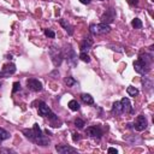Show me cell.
<instances>
[{"label":"cell","instance_id":"6","mask_svg":"<svg viewBox=\"0 0 154 154\" xmlns=\"http://www.w3.org/2000/svg\"><path fill=\"white\" fill-rule=\"evenodd\" d=\"M63 55H64V58L66 59V61H67V64H69L70 66H72V67L76 66V63H77V54H76V52L71 48V46L65 47V52H64Z\"/></svg>","mask_w":154,"mask_h":154},{"label":"cell","instance_id":"12","mask_svg":"<svg viewBox=\"0 0 154 154\" xmlns=\"http://www.w3.org/2000/svg\"><path fill=\"white\" fill-rule=\"evenodd\" d=\"M55 149H57V152L58 153H60V154H69V153H76L77 150L73 148V147H70V146H67V144H57L55 146Z\"/></svg>","mask_w":154,"mask_h":154},{"label":"cell","instance_id":"16","mask_svg":"<svg viewBox=\"0 0 154 154\" xmlns=\"http://www.w3.org/2000/svg\"><path fill=\"white\" fill-rule=\"evenodd\" d=\"M81 99H82V101H83L84 103H87V105H93V103H94V99H93V96H91L90 94L83 93V94L81 95Z\"/></svg>","mask_w":154,"mask_h":154},{"label":"cell","instance_id":"7","mask_svg":"<svg viewBox=\"0 0 154 154\" xmlns=\"http://www.w3.org/2000/svg\"><path fill=\"white\" fill-rule=\"evenodd\" d=\"M26 87H28V89H30L32 91H41L43 88L41 81H38L36 78H29L26 81Z\"/></svg>","mask_w":154,"mask_h":154},{"label":"cell","instance_id":"14","mask_svg":"<svg viewBox=\"0 0 154 154\" xmlns=\"http://www.w3.org/2000/svg\"><path fill=\"white\" fill-rule=\"evenodd\" d=\"M91 45H93V38H91V37H87V38H84V40L81 42V45H79V49H81V52H87L88 49H90Z\"/></svg>","mask_w":154,"mask_h":154},{"label":"cell","instance_id":"22","mask_svg":"<svg viewBox=\"0 0 154 154\" xmlns=\"http://www.w3.org/2000/svg\"><path fill=\"white\" fill-rule=\"evenodd\" d=\"M126 91H128V94H129L130 96H136V95L138 94V90H137L135 87H128Z\"/></svg>","mask_w":154,"mask_h":154},{"label":"cell","instance_id":"34","mask_svg":"<svg viewBox=\"0 0 154 154\" xmlns=\"http://www.w3.org/2000/svg\"><path fill=\"white\" fill-rule=\"evenodd\" d=\"M101 1H102V0H101Z\"/></svg>","mask_w":154,"mask_h":154},{"label":"cell","instance_id":"32","mask_svg":"<svg viewBox=\"0 0 154 154\" xmlns=\"http://www.w3.org/2000/svg\"><path fill=\"white\" fill-rule=\"evenodd\" d=\"M0 87H1V83H0Z\"/></svg>","mask_w":154,"mask_h":154},{"label":"cell","instance_id":"3","mask_svg":"<svg viewBox=\"0 0 154 154\" xmlns=\"http://www.w3.org/2000/svg\"><path fill=\"white\" fill-rule=\"evenodd\" d=\"M49 57H51L52 63H53L54 66H59L61 64V61H63V58H64L63 52L57 46H52L49 48Z\"/></svg>","mask_w":154,"mask_h":154},{"label":"cell","instance_id":"11","mask_svg":"<svg viewBox=\"0 0 154 154\" xmlns=\"http://www.w3.org/2000/svg\"><path fill=\"white\" fill-rule=\"evenodd\" d=\"M14 72H16V65L6 64V65H4L2 70L0 71V77H8L10 75H13Z\"/></svg>","mask_w":154,"mask_h":154},{"label":"cell","instance_id":"28","mask_svg":"<svg viewBox=\"0 0 154 154\" xmlns=\"http://www.w3.org/2000/svg\"><path fill=\"white\" fill-rule=\"evenodd\" d=\"M0 153H13V150L7 148H0Z\"/></svg>","mask_w":154,"mask_h":154},{"label":"cell","instance_id":"30","mask_svg":"<svg viewBox=\"0 0 154 154\" xmlns=\"http://www.w3.org/2000/svg\"><path fill=\"white\" fill-rule=\"evenodd\" d=\"M107 152H108V153H116V154H117V149H116V148H112V147H109V148L107 149Z\"/></svg>","mask_w":154,"mask_h":154},{"label":"cell","instance_id":"4","mask_svg":"<svg viewBox=\"0 0 154 154\" xmlns=\"http://www.w3.org/2000/svg\"><path fill=\"white\" fill-rule=\"evenodd\" d=\"M37 108H38V113H40V116H42V117H47V118H48L49 120H52V122H55V120L58 119V117L51 111V108H49L43 101H40V102H38Z\"/></svg>","mask_w":154,"mask_h":154},{"label":"cell","instance_id":"9","mask_svg":"<svg viewBox=\"0 0 154 154\" xmlns=\"http://www.w3.org/2000/svg\"><path fill=\"white\" fill-rule=\"evenodd\" d=\"M147 119L144 118V116H138L137 118H136V120H135V123H134V128H135V130H137V131H143L146 128H147Z\"/></svg>","mask_w":154,"mask_h":154},{"label":"cell","instance_id":"21","mask_svg":"<svg viewBox=\"0 0 154 154\" xmlns=\"http://www.w3.org/2000/svg\"><path fill=\"white\" fill-rule=\"evenodd\" d=\"M10 137V134L5 130V129H2V128H0V141H4V140H7Z\"/></svg>","mask_w":154,"mask_h":154},{"label":"cell","instance_id":"2","mask_svg":"<svg viewBox=\"0 0 154 154\" xmlns=\"http://www.w3.org/2000/svg\"><path fill=\"white\" fill-rule=\"evenodd\" d=\"M153 64V55L152 54H141L140 58L134 61V69L140 75H146L150 70V66Z\"/></svg>","mask_w":154,"mask_h":154},{"label":"cell","instance_id":"20","mask_svg":"<svg viewBox=\"0 0 154 154\" xmlns=\"http://www.w3.org/2000/svg\"><path fill=\"white\" fill-rule=\"evenodd\" d=\"M131 25H132L135 29H141V28H142V22H141V19H138V18H134L132 22H131Z\"/></svg>","mask_w":154,"mask_h":154},{"label":"cell","instance_id":"17","mask_svg":"<svg viewBox=\"0 0 154 154\" xmlns=\"http://www.w3.org/2000/svg\"><path fill=\"white\" fill-rule=\"evenodd\" d=\"M60 25L63 26V28H65L66 29V31H69V34L71 35L72 34V26L65 20V19H60Z\"/></svg>","mask_w":154,"mask_h":154},{"label":"cell","instance_id":"10","mask_svg":"<svg viewBox=\"0 0 154 154\" xmlns=\"http://www.w3.org/2000/svg\"><path fill=\"white\" fill-rule=\"evenodd\" d=\"M114 17H116V11H114L113 8H109V10H107V11L101 16V20H102V23H105V24H109V23H112V22L114 20Z\"/></svg>","mask_w":154,"mask_h":154},{"label":"cell","instance_id":"23","mask_svg":"<svg viewBox=\"0 0 154 154\" xmlns=\"http://www.w3.org/2000/svg\"><path fill=\"white\" fill-rule=\"evenodd\" d=\"M79 59H81L82 61H84V63H89V61H90V57H89L85 52H81V54H79Z\"/></svg>","mask_w":154,"mask_h":154},{"label":"cell","instance_id":"26","mask_svg":"<svg viewBox=\"0 0 154 154\" xmlns=\"http://www.w3.org/2000/svg\"><path fill=\"white\" fill-rule=\"evenodd\" d=\"M18 90H20V83L19 82H14L13 83V89H12V93H17Z\"/></svg>","mask_w":154,"mask_h":154},{"label":"cell","instance_id":"33","mask_svg":"<svg viewBox=\"0 0 154 154\" xmlns=\"http://www.w3.org/2000/svg\"><path fill=\"white\" fill-rule=\"evenodd\" d=\"M0 142H1V141H0Z\"/></svg>","mask_w":154,"mask_h":154},{"label":"cell","instance_id":"15","mask_svg":"<svg viewBox=\"0 0 154 154\" xmlns=\"http://www.w3.org/2000/svg\"><path fill=\"white\" fill-rule=\"evenodd\" d=\"M112 113L116 114V116H120L123 113V109H122V103L120 101H116L112 106Z\"/></svg>","mask_w":154,"mask_h":154},{"label":"cell","instance_id":"8","mask_svg":"<svg viewBox=\"0 0 154 154\" xmlns=\"http://www.w3.org/2000/svg\"><path fill=\"white\" fill-rule=\"evenodd\" d=\"M85 134H87L89 137L95 138V140H99V138H101V136H102V131H101V129H100L99 126H88V128L85 129Z\"/></svg>","mask_w":154,"mask_h":154},{"label":"cell","instance_id":"24","mask_svg":"<svg viewBox=\"0 0 154 154\" xmlns=\"http://www.w3.org/2000/svg\"><path fill=\"white\" fill-rule=\"evenodd\" d=\"M45 35L47 37H51V38H54L55 37V32L53 30H51V29H45Z\"/></svg>","mask_w":154,"mask_h":154},{"label":"cell","instance_id":"29","mask_svg":"<svg viewBox=\"0 0 154 154\" xmlns=\"http://www.w3.org/2000/svg\"><path fill=\"white\" fill-rule=\"evenodd\" d=\"M126 1H128V4L131 5V6H135V5L138 4V0H126Z\"/></svg>","mask_w":154,"mask_h":154},{"label":"cell","instance_id":"13","mask_svg":"<svg viewBox=\"0 0 154 154\" xmlns=\"http://www.w3.org/2000/svg\"><path fill=\"white\" fill-rule=\"evenodd\" d=\"M120 103H122V109H123V113H131L132 112V106L130 103V100L128 97H123L120 100Z\"/></svg>","mask_w":154,"mask_h":154},{"label":"cell","instance_id":"5","mask_svg":"<svg viewBox=\"0 0 154 154\" xmlns=\"http://www.w3.org/2000/svg\"><path fill=\"white\" fill-rule=\"evenodd\" d=\"M89 30L94 35H105V34H108L111 31V28L108 24L100 23V24H90Z\"/></svg>","mask_w":154,"mask_h":154},{"label":"cell","instance_id":"18","mask_svg":"<svg viewBox=\"0 0 154 154\" xmlns=\"http://www.w3.org/2000/svg\"><path fill=\"white\" fill-rule=\"evenodd\" d=\"M69 108L71 109V111H78L79 109V103L76 101V100H71L70 102H69Z\"/></svg>","mask_w":154,"mask_h":154},{"label":"cell","instance_id":"31","mask_svg":"<svg viewBox=\"0 0 154 154\" xmlns=\"http://www.w3.org/2000/svg\"><path fill=\"white\" fill-rule=\"evenodd\" d=\"M82 4H84V5H88V4H90V0H79Z\"/></svg>","mask_w":154,"mask_h":154},{"label":"cell","instance_id":"27","mask_svg":"<svg viewBox=\"0 0 154 154\" xmlns=\"http://www.w3.org/2000/svg\"><path fill=\"white\" fill-rule=\"evenodd\" d=\"M79 138H81V136H79V134H76V132H73V134H72V140H73L75 142H77V141H79Z\"/></svg>","mask_w":154,"mask_h":154},{"label":"cell","instance_id":"1","mask_svg":"<svg viewBox=\"0 0 154 154\" xmlns=\"http://www.w3.org/2000/svg\"><path fill=\"white\" fill-rule=\"evenodd\" d=\"M23 134H24V136L26 138H29L31 142H34V143H36L38 146H48L49 144V138L46 137L42 134V131H41V129H40L37 123L34 124L32 129H24Z\"/></svg>","mask_w":154,"mask_h":154},{"label":"cell","instance_id":"19","mask_svg":"<svg viewBox=\"0 0 154 154\" xmlns=\"http://www.w3.org/2000/svg\"><path fill=\"white\" fill-rule=\"evenodd\" d=\"M64 82H65V84H66L67 87H75V85L77 84L76 79L72 78V77H66V78L64 79Z\"/></svg>","mask_w":154,"mask_h":154},{"label":"cell","instance_id":"25","mask_svg":"<svg viewBox=\"0 0 154 154\" xmlns=\"http://www.w3.org/2000/svg\"><path fill=\"white\" fill-rule=\"evenodd\" d=\"M75 125H76L78 129H82V128H83L85 124H84V120H82L81 118H77V119L75 120Z\"/></svg>","mask_w":154,"mask_h":154}]
</instances>
